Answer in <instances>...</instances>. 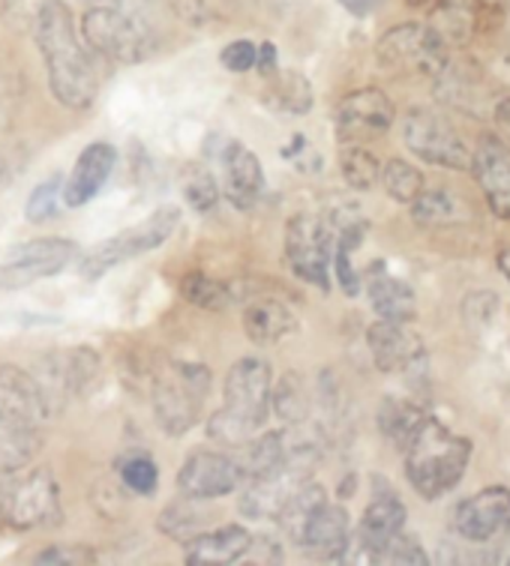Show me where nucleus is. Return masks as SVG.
Returning a JSON list of instances; mask_svg holds the SVG:
<instances>
[{
    "label": "nucleus",
    "mask_w": 510,
    "mask_h": 566,
    "mask_svg": "<svg viewBox=\"0 0 510 566\" xmlns=\"http://www.w3.org/2000/svg\"><path fill=\"white\" fill-rule=\"evenodd\" d=\"M33 36L45 61L49 91L54 93V99L66 108L94 105L100 93V73L91 52L79 40L73 12L63 0H42L33 19Z\"/></svg>",
    "instance_id": "1"
},
{
    "label": "nucleus",
    "mask_w": 510,
    "mask_h": 566,
    "mask_svg": "<svg viewBox=\"0 0 510 566\" xmlns=\"http://www.w3.org/2000/svg\"><path fill=\"white\" fill-rule=\"evenodd\" d=\"M273 396L271 366L259 357H240L226 375L222 408L208 420L210 441L247 447L268 426Z\"/></svg>",
    "instance_id": "2"
},
{
    "label": "nucleus",
    "mask_w": 510,
    "mask_h": 566,
    "mask_svg": "<svg viewBox=\"0 0 510 566\" xmlns=\"http://www.w3.org/2000/svg\"><path fill=\"white\" fill-rule=\"evenodd\" d=\"M471 459V441L445 429L436 417H424L406 443V476L427 501L457 489Z\"/></svg>",
    "instance_id": "3"
},
{
    "label": "nucleus",
    "mask_w": 510,
    "mask_h": 566,
    "mask_svg": "<svg viewBox=\"0 0 510 566\" xmlns=\"http://www.w3.org/2000/svg\"><path fill=\"white\" fill-rule=\"evenodd\" d=\"M210 371L196 363H168L154 375L150 387V405L154 420L166 434L180 438L187 434L201 417V408L208 402Z\"/></svg>",
    "instance_id": "4"
},
{
    "label": "nucleus",
    "mask_w": 510,
    "mask_h": 566,
    "mask_svg": "<svg viewBox=\"0 0 510 566\" xmlns=\"http://www.w3.org/2000/svg\"><path fill=\"white\" fill-rule=\"evenodd\" d=\"M82 36L91 52L117 63L145 61L157 49L150 24L124 3H94L82 15Z\"/></svg>",
    "instance_id": "5"
},
{
    "label": "nucleus",
    "mask_w": 510,
    "mask_h": 566,
    "mask_svg": "<svg viewBox=\"0 0 510 566\" xmlns=\"http://www.w3.org/2000/svg\"><path fill=\"white\" fill-rule=\"evenodd\" d=\"M0 518L19 531L52 527L61 522V489L49 468L7 474L0 483Z\"/></svg>",
    "instance_id": "6"
},
{
    "label": "nucleus",
    "mask_w": 510,
    "mask_h": 566,
    "mask_svg": "<svg viewBox=\"0 0 510 566\" xmlns=\"http://www.w3.org/2000/svg\"><path fill=\"white\" fill-rule=\"evenodd\" d=\"M406 147L424 163L454 171H471V147L457 133V126L436 108H412L403 120Z\"/></svg>",
    "instance_id": "7"
},
{
    "label": "nucleus",
    "mask_w": 510,
    "mask_h": 566,
    "mask_svg": "<svg viewBox=\"0 0 510 566\" xmlns=\"http://www.w3.org/2000/svg\"><path fill=\"white\" fill-rule=\"evenodd\" d=\"M177 226H180V210L177 207H159L157 213H150L145 222L126 228L124 234L100 243L82 261V276L100 279L112 268H117V264H124V261H133V258L145 255V252H154V249L163 247L175 234Z\"/></svg>",
    "instance_id": "8"
},
{
    "label": "nucleus",
    "mask_w": 510,
    "mask_h": 566,
    "mask_svg": "<svg viewBox=\"0 0 510 566\" xmlns=\"http://www.w3.org/2000/svg\"><path fill=\"white\" fill-rule=\"evenodd\" d=\"M331 255L334 231L315 213H298L285 226V261L298 279L319 291H331Z\"/></svg>",
    "instance_id": "9"
},
{
    "label": "nucleus",
    "mask_w": 510,
    "mask_h": 566,
    "mask_svg": "<svg viewBox=\"0 0 510 566\" xmlns=\"http://www.w3.org/2000/svg\"><path fill=\"white\" fill-rule=\"evenodd\" d=\"M375 54L385 70L399 75L438 78V73L448 66V49L438 42L427 24H399L394 31H387L375 45Z\"/></svg>",
    "instance_id": "10"
},
{
    "label": "nucleus",
    "mask_w": 510,
    "mask_h": 566,
    "mask_svg": "<svg viewBox=\"0 0 510 566\" xmlns=\"http://www.w3.org/2000/svg\"><path fill=\"white\" fill-rule=\"evenodd\" d=\"M75 243L66 238H40L21 243L0 264V289H24L40 279L58 276L75 258Z\"/></svg>",
    "instance_id": "11"
},
{
    "label": "nucleus",
    "mask_w": 510,
    "mask_h": 566,
    "mask_svg": "<svg viewBox=\"0 0 510 566\" xmlns=\"http://www.w3.org/2000/svg\"><path fill=\"white\" fill-rule=\"evenodd\" d=\"M247 474L243 464L235 462L231 455L214 453V450H198L184 462L177 474V489L187 501H217L226 494L238 492Z\"/></svg>",
    "instance_id": "12"
},
{
    "label": "nucleus",
    "mask_w": 510,
    "mask_h": 566,
    "mask_svg": "<svg viewBox=\"0 0 510 566\" xmlns=\"http://www.w3.org/2000/svg\"><path fill=\"white\" fill-rule=\"evenodd\" d=\"M49 408L42 392L19 366H0V432H42Z\"/></svg>",
    "instance_id": "13"
},
{
    "label": "nucleus",
    "mask_w": 510,
    "mask_h": 566,
    "mask_svg": "<svg viewBox=\"0 0 510 566\" xmlns=\"http://www.w3.org/2000/svg\"><path fill=\"white\" fill-rule=\"evenodd\" d=\"M403 527H406V506H403V501L391 492V485L378 489L370 506H366L364 518H361L357 536L348 539L343 560H352L354 557V564H375L378 548L385 546L391 536L399 534Z\"/></svg>",
    "instance_id": "14"
},
{
    "label": "nucleus",
    "mask_w": 510,
    "mask_h": 566,
    "mask_svg": "<svg viewBox=\"0 0 510 566\" xmlns=\"http://www.w3.org/2000/svg\"><path fill=\"white\" fill-rule=\"evenodd\" d=\"M394 103L387 99V93L378 87H364L345 96L336 108V138L345 145H357L375 135H385L394 124Z\"/></svg>",
    "instance_id": "15"
},
{
    "label": "nucleus",
    "mask_w": 510,
    "mask_h": 566,
    "mask_svg": "<svg viewBox=\"0 0 510 566\" xmlns=\"http://www.w3.org/2000/svg\"><path fill=\"white\" fill-rule=\"evenodd\" d=\"M366 345L378 369L385 375L396 371H415L420 363H427V348L424 339L417 336L408 321H375L366 329Z\"/></svg>",
    "instance_id": "16"
},
{
    "label": "nucleus",
    "mask_w": 510,
    "mask_h": 566,
    "mask_svg": "<svg viewBox=\"0 0 510 566\" xmlns=\"http://www.w3.org/2000/svg\"><path fill=\"white\" fill-rule=\"evenodd\" d=\"M457 534L469 543H490L510 531V489L487 485L469 501H462L454 515Z\"/></svg>",
    "instance_id": "17"
},
{
    "label": "nucleus",
    "mask_w": 510,
    "mask_h": 566,
    "mask_svg": "<svg viewBox=\"0 0 510 566\" xmlns=\"http://www.w3.org/2000/svg\"><path fill=\"white\" fill-rule=\"evenodd\" d=\"M310 476L292 468V464H282L271 474H261V476H250V480H243V492H240V513L247 515V518H277L280 510L285 506V501L292 497L303 483H306Z\"/></svg>",
    "instance_id": "18"
},
{
    "label": "nucleus",
    "mask_w": 510,
    "mask_h": 566,
    "mask_svg": "<svg viewBox=\"0 0 510 566\" xmlns=\"http://www.w3.org/2000/svg\"><path fill=\"white\" fill-rule=\"evenodd\" d=\"M471 171L478 177L492 213L510 219V147L496 135H483L471 156Z\"/></svg>",
    "instance_id": "19"
},
{
    "label": "nucleus",
    "mask_w": 510,
    "mask_h": 566,
    "mask_svg": "<svg viewBox=\"0 0 510 566\" xmlns=\"http://www.w3.org/2000/svg\"><path fill=\"white\" fill-rule=\"evenodd\" d=\"M219 184H222V196L240 210L256 205L264 192V171H261L259 156L252 154L250 147L229 142L219 154Z\"/></svg>",
    "instance_id": "20"
},
{
    "label": "nucleus",
    "mask_w": 510,
    "mask_h": 566,
    "mask_svg": "<svg viewBox=\"0 0 510 566\" xmlns=\"http://www.w3.org/2000/svg\"><path fill=\"white\" fill-rule=\"evenodd\" d=\"M117 165V150L105 142H94L82 150V156L75 159L73 171L63 184V205L66 207H84L87 201H94V196L105 186V180L112 177Z\"/></svg>",
    "instance_id": "21"
},
{
    "label": "nucleus",
    "mask_w": 510,
    "mask_h": 566,
    "mask_svg": "<svg viewBox=\"0 0 510 566\" xmlns=\"http://www.w3.org/2000/svg\"><path fill=\"white\" fill-rule=\"evenodd\" d=\"M348 539H352V534H348V513H345L343 506L324 504L306 522L298 546L310 557H315V560H322V564H340L345 557V548H348Z\"/></svg>",
    "instance_id": "22"
},
{
    "label": "nucleus",
    "mask_w": 510,
    "mask_h": 566,
    "mask_svg": "<svg viewBox=\"0 0 510 566\" xmlns=\"http://www.w3.org/2000/svg\"><path fill=\"white\" fill-rule=\"evenodd\" d=\"M252 543V534L240 525H222L210 534L189 536L184 543V557L189 566H229L240 564L247 548Z\"/></svg>",
    "instance_id": "23"
},
{
    "label": "nucleus",
    "mask_w": 510,
    "mask_h": 566,
    "mask_svg": "<svg viewBox=\"0 0 510 566\" xmlns=\"http://www.w3.org/2000/svg\"><path fill=\"white\" fill-rule=\"evenodd\" d=\"M298 329L294 312L273 297H250L243 306V333L250 336L252 345L271 348L280 345L285 336Z\"/></svg>",
    "instance_id": "24"
},
{
    "label": "nucleus",
    "mask_w": 510,
    "mask_h": 566,
    "mask_svg": "<svg viewBox=\"0 0 510 566\" xmlns=\"http://www.w3.org/2000/svg\"><path fill=\"white\" fill-rule=\"evenodd\" d=\"M480 15H483L480 0H438L427 28L436 33L445 49H462L478 33Z\"/></svg>",
    "instance_id": "25"
},
{
    "label": "nucleus",
    "mask_w": 510,
    "mask_h": 566,
    "mask_svg": "<svg viewBox=\"0 0 510 566\" xmlns=\"http://www.w3.org/2000/svg\"><path fill=\"white\" fill-rule=\"evenodd\" d=\"M366 294H370V303H373L378 318L412 321L417 315L415 291L408 289L403 279L382 273V268H373V273L366 279Z\"/></svg>",
    "instance_id": "26"
},
{
    "label": "nucleus",
    "mask_w": 510,
    "mask_h": 566,
    "mask_svg": "<svg viewBox=\"0 0 510 566\" xmlns=\"http://www.w3.org/2000/svg\"><path fill=\"white\" fill-rule=\"evenodd\" d=\"M327 504V492H324L322 485L319 483H306L298 489V492L285 501V506L280 510V515H277V522H280L282 534L292 539L294 546L301 543V534L303 527H306V522L313 518V513L319 510V506Z\"/></svg>",
    "instance_id": "27"
},
{
    "label": "nucleus",
    "mask_w": 510,
    "mask_h": 566,
    "mask_svg": "<svg viewBox=\"0 0 510 566\" xmlns=\"http://www.w3.org/2000/svg\"><path fill=\"white\" fill-rule=\"evenodd\" d=\"M412 217L417 226H457L466 213V205L459 201L448 189H433V192H420L412 201Z\"/></svg>",
    "instance_id": "28"
},
{
    "label": "nucleus",
    "mask_w": 510,
    "mask_h": 566,
    "mask_svg": "<svg viewBox=\"0 0 510 566\" xmlns=\"http://www.w3.org/2000/svg\"><path fill=\"white\" fill-rule=\"evenodd\" d=\"M180 291H184V297H187L189 303H196V306L210 312L229 310L231 303L238 300L235 285L222 282V279L208 276V273H187L184 282H180Z\"/></svg>",
    "instance_id": "29"
},
{
    "label": "nucleus",
    "mask_w": 510,
    "mask_h": 566,
    "mask_svg": "<svg viewBox=\"0 0 510 566\" xmlns=\"http://www.w3.org/2000/svg\"><path fill=\"white\" fill-rule=\"evenodd\" d=\"M424 417H427V411L412 405L408 399H387L382 405V411H378V426H382L385 438H391L396 447H406Z\"/></svg>",
    "instance_id": "30"
},
{
    "label": "nucleus",
    "mask_w": 510,
    "mask_h": 566,
    "mask_svg": "<svg viewBox=\"0 0 510 566\" xmlns=\"http://www.w3.org/2000/svg\"><path fill=\"white\" fill-rule=\"evenodd\" d=\"M271 411L289 426L306 422V417H310V392L303 387L301 375H285L282 378L280 387L271 396Z\"/></svg>",
    "instance_id": "31"
},
{
    "label": "nucleus",
    "mask_w": 510,
    "mask_h": 566,
    "mask_svg": "<svg viewBox=\"0 0 510 566\" xmlns=\"http://www.w3.org/2000/svg\"><path fill=\"white\" fill-rule=\"evenodd\" d=\"M42 432H0V474H15L40 455Z\"/></svg>",
    "instance_id": "32"
},
{
    "label": "nucleus",
    "mask_w": 510,
    "mask_h": 566,
    "mask_svg": "<svg viewBox=\"0 0 510 566\" xmlns=\"http://www.w3.org/2000/svg\"><path fill=\"white\" fill-rule=\"evenodd\" d=\"M61 360L70 396H84L94 387V381L100 378V369H103V363H100V357L91 348L61 350Z\"/></svg>",
    "instance_id": "33"
},
{
    "label": "nucleus",
    "mask_w": 510,
    "mask_h": 566,
    "mask_svg": "<svg viewBox=\"0 0 510 566\" xmlns=\"http://www.w3.org/2000/svg\"><path fill=\"white\" fill-rule=\"evenodd\" d=\"M387 196L399 201V205H412L420 192H424V175L417 171L415 165H408L406 159H391V163L382 168V177Z\"/></svg>",
    "instance_id": "34"
},
{
    "label": "nucleus",
    "mask_w": 510,
    "mask_h": 566,
    "mask_svg": "<svg viewBox=\"0 0 510 566\" xmlns=\"http://www.w3.org/2000/svg\"><path fill=\"white\" fill-rule=\"evenodd\" d=\"M271 84V99L280 105L282 112L306 114L313 108V87L301 73H273Z\"/></svg>",
    "instance_id": "35"
},
{
    "label": "nucleus",
    "mask_w": 510,
    "mask_h": 566,
    "mask_svg": "<svg viewBox=\"0 0 510 566\" xmlns=\"http://www.w3.org/2000/svg\"><path fill=\"white\" fill-rule=\"evenodd\" d=\"M340 168H343L345 184L357 189V192H366V189H373L378 184V177H382V165L375 159L370 150L364 147H345L343 154H340Z\"/></svg>",
    "instance_id": "36"
},
{
    "label": "nucleus",
    "mask_w": 510,
    "mask_h": 566,
    "mask_svg": "<svg viewBox=\"0 0 510 566\" xmlns=\"http://www.w3.org/2000/svg\"><path fill=\"white\" fill-rule=\"evenodd\" d=\"M117 474H121V483H124L133 494H138V497H150V494H157L159 471L150 455L145 453L124 455L121 464H117Z\"/></svg>",
    "instance_id": "37"
},
{
    "label": "nucleus",
    "mask_w": 510,
    "mask_h": 566,
    "mask_svg": "<svg viewBox=\"0 0 510 566\" xmlns=\"http://www.w3.org/2000/svg\"><path fill=\"white\" fill-rule=\"evenodd\" d=\"M61 201L63 180L61 177H49V180H42L31 192L28 207H24V217H28V222H45V219H52L61 210Z\"/></svg>",
    "instance_id": "38"
},
{
    "label": "nucleus",
    "mask_w": 510,
    "mask_h": 566,
    "mask_svg": "<svg viewBox=\"0 0 510 566\" xmlns=\"http://www.w3.org/2000/svg\"><path fill=\"white\" fill-rule=\"evenodd\" d=\"M375 564H406V566H420L429 564L427 552L420 548L415 536L408 534H394L387 539L385 546L378 548V555H375Z\"/></svg>",
    "instance_id": "39"
},
{
    "label": "nucleus",
    "mask_w": 510,
    "mask_h": 566,
    "mask_svg": "<svg viewBox=\"0 0 510 566\" xmlns=\"http://www.w3.org/2000/svg\"><path fill=\"white\" fill-rule=\"evenodd\" d=\"M184 198L189 205L196 207L198 213H205L219 201V184L217 177L205 171V168H192L187 177H184Z\"/></svg>",
    "instance_id": "40"
},
{
    "label": "nucleus",
    "mask_w": 510,
    "mask_h": 566,
    "mask_svg": "<svg viewBox=\"0 0 510 566\" xmlns=\"http://www.w3.org/2000/svg\"><path fill=\"white\" fill-rule=\"evenodd\" d=\"M159 531L187 543L189 536L198 534V518L189 506H168L166 513L159 515Z\"/></svg>",
    "instance_id": "41"
},
{
    "label": "nucleus",
    "mask_w": 510,
    "mask_h": 566,
    "mask_svg": "<svg viewBox=\"0 0 510 566\" xmlns=\"http://www.w3.org/2000/svg\"><path fill=\"white\" fill-rule=\"evenodd\" d=\"M256 54H259V49L250 40H235L219 52V61L229 73H250L256 66Z\"/></svg>",
    "instance_id": "42"
},
{
    "label": "nucleus",
    "mask_w": 510,
    "mask_h": 566,
    "mask_svg": "<svg viewBox=\"0 0 510 566\" xmlns=\"http://www.w3.org/2000/svg\"><path fill=\"white\" fill-rule=\"evenodd\" d=\"M79 548H45V552H40V555L33 557V564H84V560H79Z\"/></svg>",
    "instance_id": "43"
},
{
    "label": "nucleus",
    "mask_w": 510,
    "mask_h": 566,
    "mask_svg": "<svg viewBox=\"0 0 510 566\" xmlns=\"http://www.w3.org/2000/svg\"><path fill=\"white\" fill-rule=\"evenodd\" d=\"M256 66H259L264 78H271V75L277 73V45H273V42H264V45H261L259 54H256Z\"/></svg>",
    "instance_id": "44"
},
{
    "label": "nucleus",
    "mask_w": 510,
    "mask_h": 566,
    "mask_svg": "<svg viewBox=\"0 0 510 566\" xmlns=\"http://www.w3.org/2000/svg\"><path fill=\"white\" fill-rule=\"evenodd\" d=\"M345 12H352L354 19H366V15H373L378 10V3L382 0H336Z\"/></svg>",
    "instance_id": "45"
},
{
    "label": "nucleus",
    "mask_w": 510,
    "mask_h": 566,
    "mask_svg": "<svg viewBox=\"0 0 510 566\" xmlns=\"http://www.w3.org/2000/svg\"><path fill=\"white\" fill-rule=\"evenodd\" d=\"M496 124H499L501 129L510 135V99H504V103L496 108Z\"/></svg>",
    "instance_id": "46"
},
{
    "label": "nucleus",
    "mask_w": 510,
    "mask_h": 566,
    "mask_svg": "<svg viewBox=\"0 0 510 566\" xmlns=\"http://www.w3.org/2000/svg\"><path fill=\"white\" fill-rule=\"evenodd\" d=\"M499 268H501V273H504V276H508V282H510V247L501 249V252H499Z\"/></svg>",
    "instance_id": "47"
},
{
    "label": "nucleus",
    "mask_w": 510,
    "mask_h": 566,
    "mask_svg": "<svg viewBox=\"0 0 510 566\" xmlns=\"http://www.w3.org/2000/svg\"><path fill=\"white\" fill-rule=\"evenodd\" d=\"M7 184H10V168H7V163L0 159V189H3Z\"/></svg>",
    "instance_id": "48"
},
{
    "label": "nucleus",
    "mask_w": 510,
    "mask_h": 566,
    "mask_svg": "<svg viewBox=\"0 0 510 566\" xmlns=\"http://www.w3.org/2000/svg\"><path fill=\"white\" fill-rule=\"evenodd\" d=\"M501 3H504V0H480V7H483V10H492V7L499 10Z\"/></svg>",
    "instance_id": "49"
},
{
    "label": "nucleus",
    "mask_w": 510,
    "mask_h": 566,
    "mask_svg": "<svg viewBox=\"0 0 510 566\" xmlns=\"http://www.w3.org/2000/svg\"><path fill=\"white\" fill-rule=\"evenodd\" d=\"M406 3H408V7H427L429 0H406Z\"/></svg>",
    "instance_id": "50"
},
{
    "label": "nucleus",
    "mask_w": 510,
    "mask_h": 566,
    "mask_svg": "<svg viewBox=\"0 0 510 566\" xmlns=\"http://www.w3.org/2000/svg\"><path fill=\"white\" fill-rule=\"evenodd\" d=\"M87 3L94 7V3H124V0H87Z\"/></svg>",
    "instance_id": "51"
}]
</instances>
